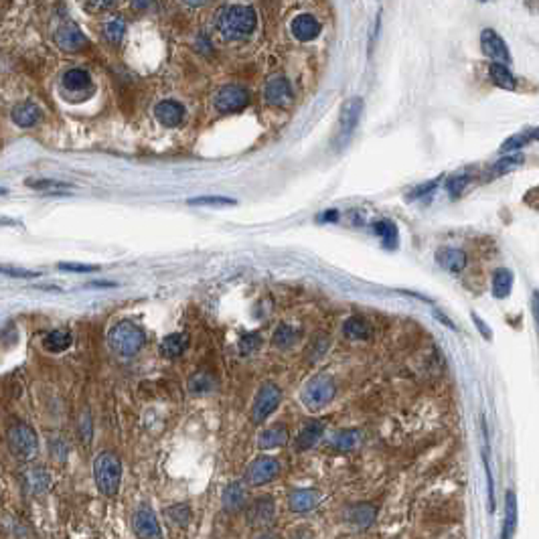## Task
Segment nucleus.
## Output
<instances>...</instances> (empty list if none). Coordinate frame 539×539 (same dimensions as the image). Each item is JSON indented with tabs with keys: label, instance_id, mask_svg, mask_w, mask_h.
<instances>
[{
	"label": "nucleus",
	"instance_id": "obj_3",
	"mask_svg": "<svg viewBox=\"0 0 539 539\" xmlns=\"http://www.w3.org/2000/svg\"><path fill=\"white\" fill-rule=\"evenodd\" d=\"M94 478L101 495L114 497L122 481V464L112 452H101L94 462Z\"/></svg>",
	"mask_w": 539,
	"mask_h": 539
},
{
	"label": "nucleus",
	"instance_id": "obj_49",
	"mask_svg": "<svg viewBox=\"0 0 539 539\" xmlns=\"http://www.w3.org/2000/svg\"><path fill=\"white\" fill-rule=\"evenodd\" d=\"M434 316H436V318H440V321H442V323H444V325H446V327L454 328V325H452V323H450V318H446V316H444V314H442V312L434 311Z\"/></svg>",
	"mask_w": 539,
	"mask_h": 539
},
{
	"label": "nucleus",
	"instance_id": "obj_30",
	"mask_svg": "<svg viewBox=\"0 0 539 539\" xmlns=\"http://www.w3.org/2000/svg\"><path fill=\"white\" fill-rule=\"evenodd\" d=\"M27 489L31 490L33 495H41L49 489V474L45 473L43 469H33L27 473Z\"/></svg>",
	"mask_w": 539,
	"mask_h": 539
},
{
	"label": "nucleus",
	"instance_id": "obj_24",
	"mask_svg": "<svg viewBox=\"0 0 539 539\" xmlns=\"http://www.w3.org/2000/svg\"><path fill=\"white\" fill-rule=\"evenodd\" d=\"M185 349H187V335H182V333L168 335V337H164L163 343H161V353H163L164 357H168V359L182 355Z\"/></svg>",
	"mask_w": 539,
	"mask_h": 539
},
{
	"label": "nucleus",
	"instance_id": "obj_36",
	"mask_svg": "<svg viewBox=\"0 0 539 539\" xmlns=\"http://www.w3.org/2000/svg\"><path fill=\"white\" fill-rule=\"evenodd\" d=\"M124 31H126V25H124V18H112L108 25H106V39L112 43V45H118L122 39H124Z\"/></svg>",
	"mask_w": 539,
	"mask_h": 539
},
{
	"label": "nucleus",
	"instance_id": "obj_7",
	"mask_svg": "<svg viewBox=\"0 0 539 539\" xmlns=\"http://www.w3.org/2000/svg\"><path fill=\"white\" fill-rule=\"evenodd\" d=\"M247 104H249V94L240 85H225L215 96V108L223 114L240 112Z\"/></svg>",
	"mask_w": 539,
	"mask_h": 539
},
{
	"label": "nucleus",
	"instance_id": "obj_20",
	"mask_svg": "<svg viewBox=\"0 0 539 539\" xmlns=\"http://www.w3.org/2000/svg\"><path fill=\"white\" fill-rule=\"evenodd\" d=\"M376 507H371L369 503H359V505L351 507L347 511V521L363 529V527H369L371 523L376 521Z\"/></svg>",
	"mask_w": 539,
	"mask_h": 539
},
{
	"label": "nucleus",
	"instance_id": "obj_21",
	"mask_svg": "<svg viewBox=\"0 0 539 539\" xmlns=\"http://www.w3.org/2000/svg\"><path fill=\"white\" fill-rule=\"evenodd\" d=\"M323 432H325V424H323V422H311V424L304 426V428L300 430L298 438H296L298 450H309V448H312L316 442L321 440Z\"/></svg>",
	"mask_w": 539,
	"mask_h": 539
},
{
	"label": "nucleus",
	"instance_id": "obj_33",
	"mask_svg": "<svg viewBox=\"0 0 539 539\" xmlns=\"http://www.w3.org/2000/svg\"><path fill=\"white\" fill-rule=\"evenodd\" d=\"M373 229H376V233L383 240V244L388 245V247H395L397 245V228L393 225L392 221H377L376 225H373Z\"/></svg>",
	"mask_w": 539,
	"mask_h": 539
},
{
	"label": "nucleus",
	"instance_id": "obj_10",
	"mask_svg": "<svg viewBox=\"0 0 539 539\" xmlns=\"http://www.w3.org/2000/svg\"><path fill=\"white\" fill-rule=\"evenodd\" d=\"M361 112H363V99L361 98H351L343 104L341 114H339V138L343 142H347L351 138V134L355 132Z\"/></svg>",
	"mask_w": 539,
	"mask_h": 539
},
{
	"label": "nucleus",
	"instance_id": "obj_46",
	"mask_svg": "<svg viewBox=\"0 0 539 539\" xmlns=\"http://www.w3.org/2000/svg\"><path fill=\"white\" fill-rule=\"evenodd\" d=\"M4 274L6 276H15V278H37L39 272H27V270H8L4 268Z\"/></svg>",
	"mask_w": 539,
	"mask_h": 539
},
{
	"label": "nucleus",
	"instance_id": "obj_26",
	"mask_svg": "<svg viewBox=\"0 0 539 539\" xmlns=\"http://www.w3.org/2000/svg\"><path fill=\"white\" fill-rule=\"evenodd\" d=\"M533 140H539V128H529V130H523L519 134H513L505 144L501 147V152H513V150H519V148L527 147L529 142Z\"/></svg>",
	"mask_w": 539,
	"mask_h": 539
},
{
	"label": "nucleus",
	"instance_id": "obj_45",
	"mask_svg": "<svg viewBox=\"0 0 539 539\" xmlns=\"http://www.w3.org/2000/svg\"><path fill=\"white\" fill-rule=\"evenodd\" d=\"M61 270L67 272H96L99 270L98 266H85V264H59Z\"/></svg>",
	"mask_w": 539,
	"mask_h": 539
},
{
	"label": "nucleus",
	"instance_id": "obj_16",
	"mask_svg": "<svg viewBox=\"0 0 539 539\" xmlns=\"http://www.w3.org/2000/svg\"><path fill=\"white\" fill-rule=\"evenodd\" d=\"M318 499H321V495L316 490L295 489L288 497V505L296 513H306V511H312L314 507L318 505Z\"/></svg>",
	"mask_w": 539,
	"mask_h": 539
},
{
	"label": "nucleus",
	"instance_id": "obj_44",
	"mask_svg": "<svg viewBox=\"0 0 539 539\" xmlns=\"http://www.w3.org/2000/svg\"><path fill=\"white\" fill-rule=\"evenodd\" d=\"M438 182H440V179H434V180H428L426 185H422V187H418V189H414L411 191V195L408 197V199H418V197H424L428 195L430 191H434L436 187H438Z\"/></svg>",
	"mask_w": 539,
	"mask_h": 539
},
{
	"label": "nucleus",
	"instance_id": "obj_6",
	"mask_svg": "<svg viewBox=\"0 0 539 539\" xmlns=\"http://www.w3.org/2000/svg\"><path fill=\"white\" fill-rule=\"evenodd\" d=\"M132 529L138 539H163V529L156 513L148 505L140 507L132 517Z\"/></svg>",
	"mask_w": 539,
	"mask_h": 539
},
{
	"label": "nucleus",
	"instance_id": "obj_15",
	"mask_svg": "<svg viewBox=\"0 0 539 539\" xmlns=\"http://www.w3.org/2000/svg\"><path fill=\"white\" fill-rule=\"evenodd\" d=\"M290 31H292V35H295L298 41L306 43V41H312V39L318 37V33H321V25H318V20L312 17V15L302 13V15H298V17L292 20Z\"/></svg>",
	"mask_w": 539,
	"mask_h": 539
},
{
	"label": "nucleus",
	"instance_id": "obj_38",
	"mask_svg": "<svg viewBox=\"0 0 539 539\" xmlns=\"http://www.w3.org/2000/svg\"><path fill=\"white\" fill-rule=\"evenodd\" d=\"M189 205H211V207H225V205H235V199L229 197H195L187 201Z\"/></svg>",
	"mask_w": 539,
	"mask_h": 539
},
{
	"label": "nucleus",
	"instance_id": "obj_32",
	"mask_svg": "<svg viewBox=\"0 0 539 539\" xmlns=\"http://www.w3.org/2000/svg\"><path fill=\"white\" fill-rule=\"evenodd\" d=\"M343 333L347 339H367L369 337V327L365 325V321H361V318H349L347 323H345Z\"/></svg>",
	"mask_w": 539,
	"mask_h": 539
},
{
	"label": "nucleus",
	"instance_id": "obj_48",
	"mask_svg": "<svg viewBox=\"0 0 539 539\" xmlns=\"http://www.w3.org/2000/svg\"><path fill=\"white\" fill-rule=\"evenodd\" d=\"M531 312H533L535 323L539 325V290H535V292L531 295Z\"/></svg>",
	"mask_w": 539,
	"mask_h": 539
},
{
	"label": "nucleus",
	"instance_id": "obj_42",
	"mask_svg": "<svg viewBox=\"0 0 539 539\" xmlns=\"http://www.w3.org/2000/svg\"><path fill=\"white\" fill-rule=\"evenodd\" d=\"M166 515H168V517H171L175 523H177V519H179L180 525H187L189 519H191V511H189V507L187 505H175L173 509H168V511H166Z\"/></svg>",
	"mask_w": 539,
	"mask_h": 539
},
{
	"label": "nucleus",
	"instance_id": "obj_11",
	"mask_svg": "<svg viewBox=\"0 0 539 539\" xmlns=\"http://www.w3.org/2000/svg\"><path fill=\"white\" fill-rule=\"evenodd\" d=\"M481 47L485 51V55L490 57L495 63H501V66L511 63V53H509L507 43L492 29H485L481 33Z\"/></svg>",
	"mask_w": 539,
	"mask_h": 539
},
{
	"label": "nucleus",
	"instance_id": "obj_35",
	"mask_svg": "<svg viewBox=\"0 0 539 539\" xmlns=\"http://www.w3.org/2000/svg\"><path fill=\"white\" fill-rule=\"evenodd\" d=\"M25 185L31 187V189H39V191H61V189H69V187H71L66 180L57 179H29L25 180Z\"/></svg>",
	"mask_w": 539,
	"mask_h": 539
},
{
	"label": "nucleus",
	"instance_id": "obj_19",
	"mask_svg": "<svg viewBox=\"0 0 539 539\" xmlns=\"http://www.w3.org/2000/svg\"><path fill=\"white\" fill-rule=\"evenodd\" d=\"M13 122L20 126V128H31L35 126L37 122H39V118H41V110L31 104V101H23V104H18L13 108Z\"/></svg>",
	"mask_w": 539,
	"mask_h": 539
},
{
	"label": "nucleus",
	"instance_id": "obj_12",
	"mask_svg": "<svg viewBox=\"0 0 539 539\" xmlns=\"http://www.w3.org/2000/svg\"><path fill=\"white\" fill-rule=\"evenodd\" d=\"M55 43L59 49L67 51V53H75V51L87 47V37L82 33V29L73 23H67L63 27H59L55 31Z\"/></svg>",
	"mask_w": 539,
	"mask_h": 539
},
{
	"label": "nucleus",
	"instance_id": "obj_28",
	"mask_svg": "<svg viewBox=\"0 0 539 539\" xmlns=\"http://www.w3.org/2000/svg\"><path fill=\"white\" fill-rule=\"evenodd\" d=\"M513 288V274L511 270H497L492 276V296L495 298H507Z\"/></svg>",
	"mask_w": 539,
	"mask_h": 539
},
{
	"label": "nucleus",
	"instance_id": "obj_31",
	"mask_svg": "<svg viewBox=\"0 0 539 539\" xmlns=\"http://www.w3.org/2000/svg\"><path fill=\"white\" fill-rule=\"evenodd\" d=\"M244 499H245V492L244 487H242V483H231L225 492H223V505L229 511H235V509H240V507L244 505Z\"/></svg>",
	"mask_w": 539,
	"mask_h": 539
},
{
	"label": "nucleus",
	"instance_id": "obj_47",
	"mask_svg": "<svg viewBox=\"0 0 539 539\" xmlns=\"http://www.w3.org/2000/svg\"><path fill=\"white\" fill-rule=\"evenodd\" d=\"M473 321H474V325H476V327H478V330H481V333H483V337H485V339H487V341H489L490 337H492V333H490V328L485 327V323H483V321H481V318H478V316H476V314H473Z\"/></svg>",
	"mask_w": 539,
	"mask_h": 539
},
{
	"label": "nucleus",
	"instance_id": "obj_5",
	"mask_svg": "<svg viewBox=\"0 0 539 539\" xmlns=\"http://www.w3.org/2000/svg\"><path fill=\"white\" fill-rule=\"evenodd\" d=\"M8 448L20 460H31L39 452V440L31 426L17 424L8 430Z\"/></svg>",
	"mask_w": 539,
	"mask_h": 539
},
{
	"label": "nucleus",
	"instance_id": "obj_17",
	"mask_svg": "<svg viewBox=\"0 0 539 539\" xmlns=\"http://www.w3.org/2000/svg\"><path fill=\"white\" fill-rule=\"evenodd\" d=\"M274 513H276V507H274V501L270 497H261L258 499L254 505L249 507V521L254 525H270L274 521Z\"/></svg>",
	"mask_w": 539,
	"mask_h": 539
},
{
	"label": "nucleus",
	"instance_id": "obj_29",
	"mask_svg": "<svg viewBox=\"0 0 539 539\" xmlns=\"http://www.w3.org/2000/svg\"><path fill=\"white\" fill-rule=\"evenodd\" d=\"M359 432L357 430H341L333 436V446L341 452H349L359 444Z\"/></svg>",
	"mask_w": 539,
	"mask_h": 539
},
{
	"label": "nucleus",
	"instance_id": "obj_2",
	"mask_svg": "<svg viewBox=\"0 0 539 539\" xmlns=\"http://www.w3.org/2000/svg\"><path fill=\"white\" fill-rule=\"evenodd\" d=\"M147 341V335L144 330L134 325L130 321H122L118 323L116 327H112V330L108 333V343L112 347V351L122 355V357H132L136 355L142 345Z\"/></svg>",
	"mask_w": 539,
	"mask_h": 539
},
{
	"label": "nucleus",
	"instance_id": "obj_23",
	"mask_svg": "<svg viewBox=\"0 0 539 539\" xmlns=\"http://www.w3.org/2000/svg\"><path fill=\"white\" fill-rule=\"evenodd\" d=\"M63 85L69 92H83L92 89V78L85 69H69L63 75Z\"/></svg>",
	"mask_w": 539,
	"mask_h": 539
},
{
	"label": "nucleus",
	"instance_id": "obj_25",
	"mask_svg": "<svg viewBox=\"0 0 539 539\" xmlns=\"http://www.w3.org/2000/svg\"><path fill=\"white\" fill-rule=\"evenodd\" d=\"M286 440H288L286 428L284 426H274V428H268L266 432L260 434V448H264V450L278 448L282 444H286Z\"/></svg>",
	"mask_w": 539,
	"mask_h": 539
},
{
	"label": "nucleus",
	"instance_id": "obj_50",
	"mask_svg": "<svg viewBox=\"0 0 539 539\" xmlns=\"http://www.w3.org/2000/svg\"><path fill=\"white\" fill-rule=\"evenodd\" d=\"M527 197H531V199H533V197H538V201H535V203H529V205H531V207H535V209H539V187L538 189H533V191H529V195Z\"/></svg>",
	"mask_w": 539,
	"mask_h": 539
},
{
	"label": "nucleus",
	"instance_id": "obj_37",
	"mask_svg": "<svg viewBox=\"0 0 539 539\" xmlns=\"http://www.w3.org/2000/svg\"><path fill=\"white\" fill-rule=\"evenodd\" d=\"M261 345V337L258 333H247L240 339V351L242 355H254Z\"/></svg>",
	"mask_w": 539,
	"mask_h": 539
},
{
	"label": "nucleus",
	"instance_id": "obj_39",
	"mask_svg": "<svg viewBox=\"0 0 539 539\" xmlns=\"http://www.w3.org/2000/svg\"><path fill=\"white\" fill-rule=\"evenodd\" d=\"M521 164H523L521 154H515V156H507V159H501L499 163L495 164L492 173H495V175H503V173H509V171H515V168H517V166H521Z\"/></svg>",
	"mask_w": 539,
	"mask_h": 539
},
{
	"label": "nucleus",
	"instance_id": "obj_9",
	"mask_svg": "<svg viewBox=\"0 0 539 539\" xmlns=\"http://www.w3.org/2000/svg\"><path fill=\"white\" fill-rule=\"evenodd\" d=\"M280 473V464L278 460L270 457H260L256 458L249 466H247V473H245V481L252 485V487H261L266 483H270L272 478H276V474Z\"/></svg>",
	"mask_w": 539,
	"mask_h": 539
},
{
	"label": "nucleus",
	"instance_id": "obj_22",
	"mask_svg": "<svg viewBox=\"0 0 539 539\" xmlns=\"http://www.w3.org/2000/svg\"><path fill=\"white\" fill-rule=\"evenodd\" d=\"M489 73H490V80H492V83H495L497 87L507 89V92L517 89V80H515V75L507 69V66L492 63V66L489 67Z\"/></svg>",
	"mask_w": 539,
	"mask_h": 539
},
{
	"label": "nucleus",
	"instance_id": "obj_18",
	"mask_svg": "<svg viewBox=\"0 0 539 539\" xmlns=\"http://www.w3.org/2000/svg\"><path fill=\"white\" fill-rule=\"evenodd\" d=\"M436 260H438V264H440L442 268H446V270L452 272V274L462 272L464 266H466V256H464V252L454 249V247H442L440 252L436 254Z\"/></svg>",
	"mask_w": 539,
	"mask_h": 539
},
{
	"label": "nucleus",
	"instance_id": "obj_43",
	"mask_svg": "<svg viewBox=\"0 0 539 539\" xmlns=\"http://www.w3.org/2000/svg\"><path fill=\"white\" fill-rule=\"evenodd\" d=\"M466 185H469V177H466V175H458V177H452V179L448 180L446 187H448V193H450V195H458Z\"/></svg>",
	"mask_w": 539,
	"mask_h": 539
},
{
	"label": "nucleus",
	"instance_id": "obj_14",
	"mask_svg": "<svg viewBox=\"0 0 539 539\" xmlns=\"http://www.w3.org/2000/svg\"><path fill=\"white\" fill-rule=\"evenodd\" d=\"M154 114H156V120L166 126V128H177L180 122L185 120V108L180 106L179 101H173V99H164L161 101L156 108H154Z\"/></svg>",
	"mask_w": 539,
	"mask_h": 539
},
{
	"label": "nucleus",
	"instance_id": "obj_1",
	"mask_svg": "<svg viewBox=\"0 0 539 539\" xmlns=\"http://www.w3.org/2000/svg\"><path fill=\"white\" fill-rule=\"evenodd\" d=\"M256 23V11L245 4H228L217 13V29L229 41H237L254 33Z\"/></svg>",
	"mask_w": 539,
	"mask_h": 539
},
{
	"label": "nucleus",
	"instance_id": "obj_41",
	"mask_svg": "<svg viewBox=\"0 0 539 539\" xmlns=\"http://www.w3.org/2000/svg\"><path fill=\"white\" fill-rule=\"evenodd\" d=\"M211 379L207 373H199L191 379V383H189V390L195 393H203V392H209L211 390Z\"/></svg>",
	"mask_w": 539,
	"mask_h": 539
},
{
	"label": "nucleus",
	"instance_id": "obj_13",
	"mask_svg": "<svg viewBox=\"0 0 539 539\" xmlns=\"http://www.w3.org/2000/svg\"><path fill=\"white\" fill-rule=\"evenodd\" d=\"M264 98H266V101H268L270 106L286 108V106H290V101H292V87H290L288 80H284V78H274V80H270V82L266 83V87H264Z\"/></svg>",
	"mask_w": 539,
	"mask_h": 539
},
{
	"label": "nucleus",
	"instance_id": "obj_34",
	"mask_svg": "<svg viewBox=\"0 0 539 539\" xmlns=\"http://www.w3.org/2000/svg\"><path fill=\"white\" fill-rule=\"evenodd\" d=\"M517 527V497L515 492H509L507 495V515H505V535H513Z\"/></svg>",
	"mask_w": 539,
	"mask_h": 539
},
{
	"label": "nucleus",
	"instance_id": "obj_40",
	"mask_svg": "<svg viewBox=\"0 0 539 539\" xmlns=\"http://www.w3.org/2000/svg\"><path fill=\"white\" fill-rule=\"evenodd\" d=\"M295 330L288 327V325H280L276 335H274V343L284 349V347H290V345L295 343Z\"/></svg>",
	"mask_w": 539,
	"mask_h": 539
},
{
	"label": "nucleus",
	"instance_id": "obj_27",
	"mask_svg": "<svg viewBox=\"0 0 539 539\" xmlns=\"http://www.w3.org/2000/svg\"><path fill=\"white\" fill-rule=\"evenodd\" d=\"M43 345H45V349H47L49 353H63L67 347L71 345V333H69V330H63V328L51 330Z\"/></svg>",
	"mask_w": 539,
	"mask_h": 539
},
{
	"label": "nucleus",
	"instance_id": "obj_4",
	"mask_svg": "<svg viewBox=\"0 0 539 539\" xmlns=\"http://www.w3.org/2000/svg\"><path fill=\"white\" fill-rule=\"evenodd\" d=\"M335 392H337V385H335V381H333L330 376L312 377L311 381L304 385V390H302V404L309 409H312V411L323 409L333 402Z\"/></svg>",
	"mask_w": 539,
	"mask_h": 539
},
{
	"label": "nucleus",
	"instance_id": "obj_8",
	"mask_svg": "<svg viewBox=\"0 0 539 539\" xmlns=\"http://www.w3.org/2000/svg\"><path fill=\"white\" fill-rule=\"evenodd\" d=\"M280 399H282V393L280 390L274 385V383H266V385H261L260 392L256 395V402H254V409H252V418H254V422L256 424H260L264 422L274 409L278 408Z\"/></svg>",
	"mask_w": 539,
	"mask_h": 539
}]
</instances>
